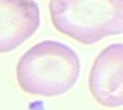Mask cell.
I'll return each mask as SVG.
<instances>
[{
	"mask_svg": "<svg viewBox=\"0 0 123 110\" xmlns=\"http://www.w3.org/2000/svg\"><path fill=\"white\" fill-rule=\"evenodd\" d=\"M21 88L34 96L55 97L70 91L77 82L81 63L68 45L45 40L28 50L17 64Z\"/></svg>",
	"mask_w": 123,
	"mask_h": 110,
	"instance_id": "cell-1",
	"label": "cell"
},
{
	"mask_svg": "<svg viewBox=\"0 0 123 110\" xmlns=\"http://www.w3.org/2000/svg\"><path fill=\"white\" fill-rule=\"evenodd\" d=\"M93 98L103 106L123 105V44L106 46L93 62L88 79Z\"/></svg>",
	"mask_w": 123,
	"mask_h": 110,
	"instance_id": "cell-3",
	"label": "cell"
},
{
	"mask_svg": "<svg viewBox=\"0 0 123 110\" xmlns=\"http://www.w3.org/2000/svg\"><path fill=\"white\" fill-rule=\"evenodd\" d=\"M40 27V7L35 0H0V53L25 42Z\"/></svg>",
	"mask_w": 123,
	"mask_h": 110,
	"instance_id": "cell-4",
	"label": "cell"
},
{
	"mask_svg": "<svg viewBox=\"0 0 123 110\" xmlns=\"http://www.w3.org/2000/svg\"><path fill=\"white\" fill-rule=\"evenodd\" d=\"M54 28L83 45L123 34V0H51Z\"/></svg>",
	"mask_w": 123,
	"mask_h": 110,
	"instance_id": "cell-2",
	"label": "cell"
}]
</instances>
